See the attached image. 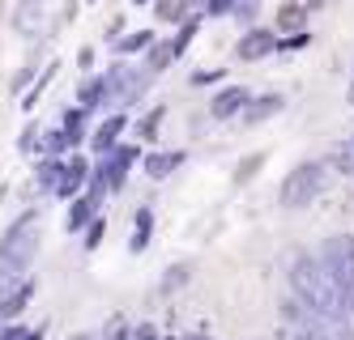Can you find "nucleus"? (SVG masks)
Instances as JSON below:
<instances>
[{
  "label": "nucleus",
  "instance_id": "f257e3e1",
  "mask_svg": "<svg viewBox=\"0 0 354 340\" xmlns=\"http://www.w3.org/2000/svg\"><path fill=\"white\" fill-rule=\"evenodd\" d=\"M290 285H295V298L303 306L320 310V315H337V319L350 315L342 285H337L333 272H328V264H324L320 255H299L295 268H290Z\"/></svg>",
  "mask_w": 354,
  "mask_h": 340
},
{
  "label": "nucleus",
  "instance_id": "f03ea898",
  "mask_svg": "<svg viewBox=\"0 0 354 340\" xmlns=\"http://www.w3.org/2000/svg\"><path fill=\"white\" fill-rule=\"evenodd\" d=\"M39 234H43L39 213H26V217H17L9 226L5 243H0V298L21 290V277L30 272L35 255H39Z\"/></svg>",
  "mask_w": 354,
  "mask_h": 340
},
{
  "label": "nucleus",
  "instance_id": "7ed1b4c3",
  "mask_svg": "<svg viewBox=\"0 0 354 340\" xmlns=\"http://www.w3.org/2000/svg\"><path fill=\"white\" fill-rule=\"evenodd\" d=\"M328 183L324 162H299L286 179H282V208H308Z\"/></svg>",
  "mask_w": 354,
  "mask_h": 340
},
{
  "label": "nucleus",
  "instance_id": "20e7f679",
  "mask_svg": "<svg viewBox=\"0 0 354 340\" xmlns=\"http://www.w3.org/2000/svg\"><path fill=\"white\" fill-rule=\"evenodd\" d=\"M286 315L295 319V328H299L303 340H354V332H350L346 319H337V315H320V310L303 306L299 298L286 306Z\"/></svg>",
  "mask_w": 354,
  "mask_h": 340
},
{
  "label": "nucleus",
  "instance_id": "39448f33",
  "mask_svg": "<svg viewBox=\"0 0 354 340\" xmlns=\"http://www.w3.org/2000/svg\"><path fill=\"white\" fill-rule=\"evenodd\" d=\"M320 259L328 264V272L337 277L342 294H346V306L354 315V234H337V239H328L320 247Z\"/></svg>",
  "mask_w": 354,
  "mask_h": 340
},
{
  "label": "nucleus",
  "instance_id": "423d86ee",
  "mask_svg": "<svg viewBox=\"0 0 354 340\" xmlns=\"http://www.w3.org/2000/svg\"><path fill=\"white\" fill-rule=\"evenodd\" d=\"M277 43H282V34H277V30H261V26H257V30H248L235 43V56L239 60H265V56H273V51H277Z\"/></svg>",
  "mask_w": 354,
  "mask_h": 340
},
{
  "label": "nucleus",
  "instance_id": "0eeeda50",
  "mask_svg": "<svg viewBox=\"0 0 354 340\" xmlns=\"http://www.w3.org/2000/svg\"><path fill=\"white\" fill-rule=\"evenodd\" d=\"M133 158H137V149H111V158L103 162V174H98L94 183H103V192L111 188H120V183H124V170H129L133 166Z\"/></svg>",
  "mask_w": 354,
  "mask_h": 340
},
{
  "label": "nucleus",
  "instance_id": "6e6552de",
  "mask_svg": "<svg viewBox=\"0 0 354 340\" xmlns=\"http://www.w3.org/2000/svg\"><path fill=\"white\" fill-rule=\"evenodd\" d=\"M248 98H252V94H248L243 86H226V90L209 102V115H214V119H235V115L243 111V102H248Z\"/></svg>",
  "mask_w": 354,
  "mask_h": 340
},
{
  "label": "nucleus",
  "instance_id": "1a4fd4ad",
  "mask_svg": "<svg viewBox=\"0 0 354 340\" xmlns=\"http://www.w3.org/2000/svg\"><path fill=\"white\" fill-rule=\"evenodd\" d=\"M277 111H282V94H265V98H248L239 115H243V123H265Z\"/></svg>",
  "mask_w": 354,
  "mask_h": 340
},
{
  "label": "nucleus",
  "instance_id": "9d476101",
  "mask_svg": "<svg viewBox=\"0 0 354 340\" xmlns=\"http://www.w3.org/2000/svg\"><path fill=\"white\" fill-rule=\"evenodd\" d=\"M86 174H90V166H86L82 158L64 162V166H60V183H56V196H68V192H77L82 183H86Z\"/></svg>",
  "mask_w": 354,
  "mask_h": 340
},
{
  "label": "nucleus",
  "instance_id": "9b49d317",
  "mask_svg": "<svg viewBox=\"0 0 354 340\" xmlns=\"http://www.w3.org/2000/svg\"><path fill=\"white\" fill-rule=\"evenodd\" d=\"M145 51H149V56H145V68H149V72H167L175 60H180V56H175V43H171V39H162V43H149Z\"/></svg>",
  "mask_w": 354,
  "mask_h": 340
},
{
  "label": "nucleus",
  "instance_id": "f8f14e48",
  "mask_svg": "<svg viewBox=\"0 0 354 340\" xmlns=\"http://www.w3.org/2000/svg\"><path fill=\"white\" fill-rule=\"evenodd\" d=\"M120 132H124V111H115V115L94 132V149H98V153H111L115 141H120Z\"/></svg>",
  "mask_w": 354,
  "mask_h": 340
},
{
  "label": "nucleus",
  "instance_id": "ddd939ff",
  "mask_svg": "<svg viewBox=\"0 0 354 340\" xmlns=\"http://www.w3.org/2000/svg\"><path fill=\"white\" fill-rule=\"evenodd\" d=\"M180 162H184V153H149V158H145V174L149 179H167Z\"/></svg>",
  "mask_w": 354,
  "mask_h": 340
},
{
  "label": "nucleus",
  "instance_id": "4468645a",
  "mask_svg": "<svg viewBox=\"0 0 354 340\" xmlns=\"http://www.w3.org/2000/svg\"><path fill=\"white\" fill-rule=\"evenodd\" d=\"M192 9V0H154V13L158 21H184Z\"/></svg>",
  "mask_w": 354,
  "mask_h": 340
},
{
  "label": "nucleus",
  "instance_id": "2eb2a0df",
  "mask_svg": "<svg viewBox=\"0 0 354 340\" xmlns=\"http://www.w3.org/2000/svg\"><path fill=\"white\" fill-rule=\"evenodd\" d=\"M303 30V9L299 5H286L277 13V34H299Z\"/></svg>",
  "mask_w": 354,
  "mask_h": 340
},
{
  "label": "nucleus",
  "instance_id": "dca6fc26",
  "mask_svg": "<svg viewBox=\"0 0 354 340\" xmlns=\"http://www.w3.org/2000/svg\"><path fill=\"white\" fill-rule=\"evenodd\" d=\"M149 226H154V213H149V208H141V213H137V230H133V251H141V247L149 243Z\"/></svg>",
  "mask_w": 354,
  "mask_h": 340
},
{
  "label": "nucleus",
  "instance_id": "f3484780",
  "mask_svg": "<svg viewBox=\"0 0 354 340\" xmlns=\"http://www.w3.org/2000/svg\"><path fill=\"white\" fill-rule=\"evenodd\" d=\"M162 115H167V111H162V107H154V111H149V115H145V119L137 123V137H141V141H154V132H158Z\"/></svg>",
  "mask_w": 354,
  "mask_h": 340
},
{
  "label": "nucleus",
  "instance_id": "a211bd4d",
  "mask_svg": "<svg viewBox=\"0 0 354 340\" xmlns=\"http://www.w3.org/2000/svg\"><path fill=\"white\" fill-rule=\"evenodd\" d=\"M60 166H64L60 158H52V162H43V166H39V183H43V188H52V192H56V183H60Z\"/></svg>",
  "mask_w": 354,
  "mask_h": 340
},
{
  "label": "nucleus",
  "instance_id": "6ab92c4d",
  "mask_svg": "<svg viewBox=\"0 0 354 340\" xmlns=\"http://www.w3.org/2000/svg\"><path fill=\"white\" fill-rule=\"evenodd\" d=\"M261 166H265V153H252V158H243V162H239V170H235V183H248Z\"/></svg>",
  "mask_w": 354,
  "mask_h": 340
},
{
  "label": "nucleus",
  "instance_id": "aec40b11",
  "mask_svg": "<svg viewBox=\"0 0 354 340\" xmlns=\"http://www.w3.org/2000/svg\"><path fill=\"white\" fill-rule=\"evenodd\" d=\"M149 43H154V34H149V30H137L133 39H124V43H120V51H145Z\"/></svg>",
  "mask_w": 354,
  "mask_h": 340
},
{
  "label": "nucleus",
  "instance_id": "412c9836",
  "mask_svg": "<svg viewBox=\"0 0 354 340\" xmlns=\"http://www.w3.org/2000/svg\"><path fill=\"white\" fill-rule=\"evenodd\" d=\"M0 340H39V332H30V328H5Z\"/></svg>",
  "mask_w": 354,
  "mask_h": 340
},
{
  "label": "nucleus",
  "instance_id": "4be33fe9",
  "mask_svg": "<svg viewBox=\"0 0 354 340\" xmlns=\"http://www.w3.org/2000/svg\"><path fill=\"white\" fill-rule=\"evenodd\" d=\"M239 0H209V13H231Z\"/></svg>",
  "mask_w": 354,
  "mask_h": 340
},
{
  "label": "nucleus",
  "instance_id": "5701e85b",
  "mask_svg": "<svg viewBox=\"0 0 354 340\" xmlns=\"http://www.w3.org/2000/svg\"><path fill=\"white\" fill-rule=\"evenodd\" d=\"M184 272H188L184 264H180V268H171V277H167V290H175V285H184Z\"/></svg>",
  "mask_w": 354,
  "mask_h": 340
},
{
  "label": "nucleus",
  "instance_id": "b1692460",
  "mask_svg": "<svg viewBox=\"0 0 354 340\" xmlns=\"http://www.w3.org/2000/svg\"><path fill=\"white\" fill-rule=\"evenodd\" d=\"M39 145V128H26V137H21V149H35Z\"/></svg>",
  "mask_w": 354,
  "mask_h": 340
},
{
  "label": "nucleus",
  "instance_id": "393cba45",
  "mask_svg": "<svg viewBox=\"0 0 354 340\" xmlns=\"http://www.w3.org/2000/svg\"><path fill=\"white\" fill-rule=\"evenodd\" d=\"M77 64H82V68H90V64H94V51H90V47H82V56H77Z\"/></svg>",
  "mask_w": 354,
  "mask_h": 340
},
{
  "label": "nucleus",
  "instance_id": "a878e982",
  "mask_svg": "<svg viewBox=\"0 0 354 340\" xmlns=\"http://www.w3.org/2000/svg\"><path fill=\"white\" fill-rule=\"evenodd\" d=\"M133 340H158V336H154V328H137V336H133Z\"/></svg>",
  "mask_w": 354,
  "mask_h": 340
},
{
  "label": "nucleus",
  "instance_id": "bb28decb",
  "mask_svg": "<svg viewBox=\"0 0 354 340\" xmlns=\"http://www.w3.org/2000/svg\"><path fill=\"white\" fill-rule=\"evenodd\" d=\"M68 340H98L94 332H77V336H68Z\"/></svg>",
  "mask_w": 354,
  "mask_h": 340
},
{
  "label": "nucleus",
  "instance_id": "cd10ccee",
  "mask_svg": "<svg viewBox=\"0 0 354 340\" xmlns=\"http://www.w3.org/2000/svg\"><path fill=\"white\" fill-rule=\"evenodd\" d=\"M184 340H205V336H184Z\"/></svg>",
  "mask_w": 354,
  "mask_h": 340
},
{
  "label": "nucleus",
  "instance_id": "c85d7f7f",
  "mask_svg": "<svg viewBox=\"0 0 354 340\" xmlns=\"http://www.w3.org/2000/svg\"><path fill=\"white\" fill-rule=\"evenodd\" d=\"M0 13H5V0H0Z\"/></svg>",
  "mask_w": 354,
  "mask_h": 340
},
{
  "label": "nucleus",
  "instance_id": "c756f323",
  "mask_svg": "<svg viewBox=\"0 0 354 340\" xmlns=\"http://www.w3.org/2000/svg\"><path fill=\"white\" fill-rule=\"evenodd\" d=\"M350 153H354V141H350Z\"/></svg>",
  "mask_w": 354,
  "mask_h": 340
},
{
  "label": "nucleus",
  "instance_id": "7c9ffc66",
  "mask_svg": "<svg viewBox=\"0 0 354 340\" xmlns=\"http://www.w3.org/2000/svg\"><path fill=\"white\" fill-rule=\"evenodd\" d=\"M290 340H303V336H290Z\"/></svg>",
  "mask_w": 354,
  "mask_h": 340
}]
</instances>
